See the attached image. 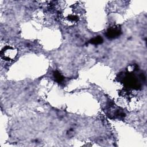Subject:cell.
<instances>
[{
	"instance_id": "1",
	"label": "cell",
	"mask_w": 147,
	"mask_h": 147,
	"mask_svg": "<svg viewBox=\"0 0 147 147\" xmlns=\"http://www.w3.org/2000/svg\"><path fill=\"white\" fill-rule=\"evenodd\" d=\"M77 10L78 9L76 6L72 5L63 13L62 18L65 24L72 25L79 22L80 18V14Z\"/></svg>"
},
{
	"instance_id": "3",
	"label": "cell",
	"mask_w": 147,
	"mask_h": 147,
	"mask_svg": "<svg viewBox=\"0 0 147 147\" xmlns=\"http://www.w3.org/2000/svg\"><path fill=\"white\" fill-rule=\"evenodd\" d=\"M121 34V28L118 25H113L109 27L106 33L107 38L114 39L118 37Z\"/></svg>"
},
{
	"instance_id": "4",
	"label": "cell",
	"mask_w": 147,
	"mask_h": 147,
	"mask_svg": "<svg viewBox=\"0 0 147 147\" xmlns=\"http://www.w3.org/2000/svg\"><path fill=\"white\" fill-rule=\"evenodd\" d=\"M103 42V38L100 36H96L94 38H92L90 41V42L92 44L94 45H98Z\"/></svg>"
},
{
	"instance_id": "2",
	"label": "cell",
	"mask_w": 147,
	"mask_h": 147,
	"mask_svg": "<svg viewBox=\"0 0 147 147\" xmlns=\"http://www.w3.org/2000/svg\"><path fill=\"white\" fill-rule=\"evenodd\" d=\"M18 51L16 48L11 45L5 46L1 52V56L5 61L13 60L17 56Z\"/></svg>"
},
{
	"instance_id": "5",
	"label": "cell",
	"mask_w": 147,
	"mask_h": 147,
	"mask_svg": "<svg viewBox=\"0 0 147 147\" xmlns=\"http://www.w3.org/2000/svg\"><path fill=\"white\" fill-rule=\"evenodd\" d=\"M53 76H54V78L56 80V81L58 83H61L64 80L63 76L60 74V73H59L57 71H55L54 72Z\"/></svg>"
}]
</instances>
